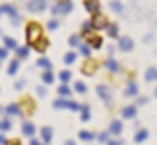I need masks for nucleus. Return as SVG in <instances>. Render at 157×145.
Instances as JSON below:
<instances>
[{"mask_svg":"<svg viewBox=\"0 0 157 145\" xmlns=\"http://www.w3.org/2000/svg\"><path fill=\"white\" fill-rule=\"evenodd\" d=\"M26 42H28V47H33L34 42L38 40V38L42 36V26L38 22H28L26 24Z\"/></svg>","mask_w":157,"mask_h":145,"instance_id":"nucleus-1","label":"nucleus"},{"mask_svg":"<svg viewBox=\"0 0 157 145\" xmlns=\"http://www.w3.org/2000/svg\"><path fill=\"white\" fill-rule=\"evenodd\" d=\"M73 10V2L71 0H56V4L52 6V16H60V14H69Z\"/></svg>","mask_w":157,"mask_h":145,"instance_id":"nucleus-2","label":"nucleus"},{"mask_svg":"<svg viewBox=\"0 0 157 145\" xmlns=\"http://www.w3.org/2000/svg\"><path fill=\"white\" fill-rule=\"evenodd\" d=\"M55 109H69V111H81V107H78L75 101H69V99L60 97L55 101Z\"/></svg>","mask_w":157,"mask_h":145,"instance_id":"nucleus-3","label":"nucleus"},{"mask_svg":"<svg viewBox=\"0 0 157 145\" xmlns=\"http://www.w3.org/2000/svg\"><path fill=\"white\" fill-rule=\"evenodd\" d=\"M91 22H93V26H95V30H103V28L109 26V20H107V16H105V14H101V12L93 14Z\"/></svg>","mask_w":157,"mask_h":145,"instance_id":"nucleus-4","label":"nucleus"},{"mask_svg":"<svg viewBox=\"0 0 157 145\" xmlns=\"http://www.w3.org/2000/svg\"><path fill=\"white\" fill-rule=\"evenodd\" d=\"M81 73H83V75H87V77L95 75V73H97V61H93L91 56H87V61H85L83 67H81Z\"/></svg>","mask_w":157,"mask_h":145,"instance_id":"nucleus-5","label":"nucleus"},{"mask_svg":"<svg viewBox=\"0 0 157 145\" xmlns=\"http://www.w3.org/2000/svg\"><path fill=\"white\" fill-rule=\"evenodd\" d=\"M97 95L103 99V101H105L107 105L113 103V93H111V89H109L107 85H99V87H97Z\"/></svg>","mask_w":157,"mask_h":145,"instance_id":"nucleus-6","label":"nucleus"},{"mask_svg":"<svg viewBox=\"0 0 157 145\" xmlns=\"http://www.w3.org/2000/svg\"><path fill=\"white\" fill-rule=\"evenodd\" d=\"M46 2H48V0H30V2L26 4V8L30 10V12H44Z\"/></svg>","mask_w":157,"mask_h":145,"instance_id":"nucleus-7","label":"nucleus"},{"mask_svg":"<svg viewBox=\"0 0 157 145\" xmlns=\"http://www.w3.org/2000/svg\"><path fill=\"white\" fill-rule=\"evenodd\" d=\"M85 38H87V44H89V47H91V48H95V51L103 47V38L99 36V34H95V32L87 34V36H85Z\"/></svg>","mask_w":157,"mask_h":145,"instance_id":"nucleus-8","label":"nucleus"},{"mask_svg":"<svg viewBox=\"0 0 157 145\" xmlns=\"http://www.w3.org/2000/svg\"><path fill=\"white\" fill-rule=\"evenodd\" d=\"M117 40H119V51H123V52L133 51V40H131L129 36H119Z\"/></svg>","mask_w":157,"mask_h":145,"instance_id":"nucleus-9","label":"nucleus"},{"mask_svg":"<svg viewBox=\"0 0 157 145\" xmlns=\"http://www.w3.org/2000/svg\"><path fill=\"white\" fill-rule=\"evenodd\" d=\"M85 8L89 14H97L101 12V2L99 0H85Z\"/></svg>","mask_w":157,"mask_h":145,"instance_id":"nucleus-10","label":"nucleus"},{"mask_svg":"<svg viewBox=\"0 0 157 145\" xmlns=\"http://www.w3.org/2000/svg\"><path fill=\"white\" fill-rule=\"evenodd\" d=\"M137 93H139L137 83H135L133 79H129L127 81V87H125V95H127V97H137Z\"/></svg>","mask_w":157,"mask_h":145,"instance_id":"nucleus-11","label":"nucleus"},{"mask_svg":"<svg viewBox=\"0 0 157 145\" xmlns=\"http://www.w3.org/2000/svg\"><path fill=\"white\" fill-rule=\"evenodd\" d=\"M105 69L109 71V73H119V71H121V65L115 61V59H113V56H109V59L105 61Z\"/></svg>","mask_w":157,"mask_h":145,"instance_id":"nucleus-12","label":"nucleus"},{"mask_svg":"<svg viewBox=\"0 0 157 145\" xmlns=\"http://www.w3.org/2000/svg\"><path fill=\"white\" fill-rule=\"evenodd\" d=\"M33 48H34V51H38V52H44L46 48H48V38L40 36V38H38V40L33 44Z\"/></svg>","mask_w":157,"mask_h":145,"instance_id":"nucleus-13","label":"nucleus"},{"mask_svg":"<svg viewBox=\"0 0 157 145\" xmlns=\"http://www.w3.org/2000/svg\"><path fill=\"white\" fill-rule=\"evenodd\" d=\"M123 119H135V115H137V107H133V105H129V107L123 109Z\"/></svg>","mask_w":157,"mask_h":145,"instance_id":"nucleus-14","label":"nucleus"},{"mask_svg":"<svg viewBox=\"0 0 157 145\" xmlns=\"http://www.w3.org/2000/svg\"><path fill=\"white\" fill-rule=\"evenodd\" d=\"M145 81H149V83H155L157 81V69L155 67H149V69L145 71Z\"/></svg>","mask_w":157,"mask_h":145,"instance_id":"nucleus-15","label":"nucleus"},{"mask_svg":"<svg viewBox=\"0 0 157 145\" xmlns=\"http://www.w3.org/2000/svg\"><path fill=\"white\" fill-rule=\"evenodd\" d=\"M18 69H20V59H14V61H10V65H8V75H10V77L16 75V73H18Z\"/></svg>","mask_w":157,"mask_h":145,"instance_id":"nucleus-16","label":"nucleus"},{"mask_svg":"<svg viewBox=\"0 0 157 145\" xmlns=\"http://www.w3.org/2000/svg\"><path fill=\"white\" fill-rule=\"evenodd\" d=\"M20 113H22V111H20V105L18 103H12V105L6 107V115H10V117H12V115L16 117V115H20Z\"/></svg>","mask_w":157,"mask_h":145,"instance_id":"nucleus-17","label":"nucleus"},{"mask_svg":"<svg viewBox=\"0 0 157 145\" xmlns=\"http://www.w3.org/2000/svg\"><path fill=\"white\" fill-rule=\"evenodd\" d=\"M95 32V26H93L91 20H87V22H83V28H81V36H87V34Z\"/></svg>","mask_w":157,"mask_h":145,"instance_id":"nucleus-18","label":"nucleus"},{"mask_svg":"<svg viewBox=\"0 0 157 145\" xmlns=\"http://www.w3.org/2000/svg\"><path fill=\"white\" fill-rule=\"evenodd\" d=\"M121 131H123V123L121 121H113L111 127H109V133H111V135H119Z\"/></svg>","mask_w":157,"mask_h":145,"instance_id":"nucleus-19","label":"nucleus"},{"mask_svg":"<svg viewBox=\"0 0 157 145\" xmlns=\"http://www.w3.org/2000/svg\"><path fill=\"white\" fill-rule=\"evenodd\" d=\"M22 133L26 137H33L34 133H36V127H34L33 123H24V125H22Z\"/></svg>","mask_w":157,"mask_h":145,"instance_id":"nucleus-20","label":"nucleus"},{"mask_svg":"<svg viewBox=\"0 0 157 145\" xmlns=\"http://www.w3.org/2000/svg\"><path fill=\"white\" fill-rule=\"evenodd\" d=\"M105 30H107V34H109V38H119V26H117V24H109Z\"/></svg>","mask_w":157,"mask_h":145,"instance_id":"nucleus-21","label":"nucleus"},{"mask_svg":"<svg viewBox=\"0 0 157 145\" xmlns=\"http://www.w3.org/2000/svg\"><path fill=\"white\" fill-rule=\"evenodd\" d=\"M147 137H149V131H147V129H139V131L135 133V143H143Z\"/></svg>","mask_w":157,"mask_h":145,"instance_id":"nucleus-22","label":"nucleus"},{"mask_svg":"<svg viewBox=\"0 0 157 145\" xmlns=\"http://www.w3.org/2000/svg\"><path fill=\"white\" fill-rule=\"evenodd\" d=\"M4 47L8 48V51H16L18 42H16V38H12V36H4Z\"/></svg>","mask_w":157,"mask_h":145,"instance_id":"nucleus-23","label":"nucleus"},{"mask_svg":"<svg viewBox=\"0 0 157 145\" xmlns=\"http://www.w3.org/2000/svg\"><path fill=\"white\" fill-rule=\"evenodd\" d=\"M16 56H18L20 61H22V59H26L28 56V52H30V47H16Z\"/></svg>","mask_w":157,"mask_h":145,"instance_id":"nucleus-24","label":"nucleus"},{"mask_svg":"<svg viewBox=\"0 0 157 145\" xmlns=\"http://www.w3.org/2000/svg\"><path fill=\"white\" fill-rule=\"evenodd\" d=\"M109 8H111L113 12H117V14L123 12V4H121V0H111V2H109Z\"/></svg>","mask_w":157,"mask_h":145,"instance_id":"nucleus-25","label":"nucleus"},{"mask_svg":"<svg viewBox=\"0 0 157 145\" xmlns=\"http://www.w3.org/2000/svg\"><path fill=\"white\" fill-rule=\"evenodd\" d=\"M81 40H83V36H81V34H71V36H69V44H71L73 48H78Z\"/></svg>","mask_w":157,"mask_h":145,"instance_id":"nucleus-26","label":"nucleus"},{"mask_svg":"<svg viewBox=\"0 0 157 145\" xmlns=\"http://www.w3.org/2000/svg\"><path fill=\"white\" fill-rule=\"evenodd\" d=\"M42 83H44L46 87H48V85H52V83H55V75H52L51 71H44V73H42Z\"/></svg>","mask_w":157,"mask_h":145,"instance_id":"nucleus-27","label":"nucleus"},{"mask_svg":"<svg viewBox=\"0 0 157 145\" xmlns=\"http://www.w3.org/2000/svg\"><path fill=\"white\" fill-rule=\"evenodd\" d=\"M40 137H42L44 143H48V141L52 139V129H51V127H44V129L40 131Z\"/></svg>","mask_w":157,"mask_h":145,"instance_id":"nucleus-28","label":"nucleus"},{"mask_svg":"<svg viewBox=\"0 0 157 145\" xmlns=\"http://www.w3.org/2000/svg\"><path fill=\"white\" fill-rule=\"evenodd\" d=\"M63 61H65V65H73L75 61H77V52L75 51H71V52H67L65 56H63Z\"/></svg>","mask_w":157,"mask_h":145,"instance_id":"nucleus-29","label":"nucleus"},{"mask_svg":"<svg viewBox=\"0 0 157 145\" xmlns=\"http://www.w3.org/2000/svg\"><path fill=\"white\" fill-rule=\"evenodd\" d=\"M81 119H83V121H89V119H91V109H89V105H81Z\"/></svg>","mask_w":157,"mask_h":145,"instance_id":"nucleus-30","label":"nucleus"},{"mask_svg":"<svg viewBox=\"0 0 157 145\" xmlns=\"http://www.w3.org/2000/svg\"><path fill=\"white\" fill-rule=\"evenodd\" d=\"M36 65L40 67V69H44V71H51V69H52V63L48 61V59H44V56H42V59H38Z\"/></svg>","mask_w":157,"mask_h":145,"instance_id":"nucleus-31","label":"nucleus"},{"mask_svg":"<svg viewBox=\"0 0 157 145\" xmlns=\"http://www.w3.org/2000/svg\"><path fill=\"white\" fill-rule=\"evenodd\" d=\"M91 51H93V48L89 47V44H83V42L78 44V52H81V55H83L85 59H87V56H91Z\"/></svg>","mask_w":157,"mask_h":145,"instance_id":"nucleus-32","label":"nucleus"},{"mask_svg":"<svg viewBox=\"0 0 157 145\" xmlns=\"http://www.w3.org/2000/svg\"><path fill=\"white\" fill-rule=\"evenodd\" d=\"M59 95H60V97H65V99H69V97H71V89L67 87L65 83H60V87H59Z\"/></svg>","mask_w":157,"mask_h":145,"instance_id":"nucleus-33","label":"nucleus"},{"mask_svg":"<svg viewBox=\"0 0 157 145\" xmlns=\"http://www.w3.org/2000/svg\"><path fill=\"white\" fill-rule=\"evenodd\" d=\"M2 6H4V14H8V16H16L18 14L16 6H12V4H2Z\"/></svg>","mask_w":157,"mask_h":145,"instance_id":"nucleus-34","label":"nucleus"},{"mask_svg":"<svg viewBox=\"0 0 157 145\" xmlns=\"http://www.w3.org/2000/svg\"><path fill=\"white\" fill-rule=\"evenodd\" d=\"M75 91H77L78 95H85V93H87V85L81 83V81H77V83H75Z\"/></svg>","mask_w":157,"mask_h":145,"instance_id":"nucleus-35","label":"nucleus"},{"mask_svg":"<svg viewBox=\"0 0 157 145\" xmlns=\"http://www.w3.org/2000/svg\"><path fill=\"white\" fill-rule=\"evenodd\" d=\"M71 77H73V75H71V71H60V75H59V79H60V83H69V81H71Z\"/></svg>","mask_w":157,"mask_h":145,"instance_id":"nucleus-36","label":"nucleus"},{"mask_svg":"<svg viewBox=\"0 0 157 145\" xmlns=\"http://www.w3.org/2000/svg\"><path fill=\"white\" fill-rule=\"evenodd\" d=\"M78 137H81L83 141H93V139H95V135L89 133V131H81V133H78Z\"/></svg>","mask_w":157,"mask_h":145,"instance_id":"nucleus-37","label":"nucleus"},{"mask_svg":"<svg viewBox=\"0 0 157 145\" xmlns=\"http://www.w3.org/2000/svg\"><path fill=\"white\" fill-rule=\"evenodd\" d=\"M10 127H12V123H10L8 119H4V121H0V129H2V131H10Z\"/></svg>","mask_w":157,"mask_h":145,"instance_id":"nucleus-38","label":"nucleus"},{"mask_svg":"<svg viewBox=\"0 0 157 145\" xmlns=\"http://www.w3.org/2000/svg\"><path fill=\"white\" fill-rule=\"evenodd\" d=\"M46 28H48V30H56V28H59V22H56L55 18L48 20V22H46Z\"/></svg>","mask_w":157,"mask_h":145,"instance_id":"nucleus-39","label":"nucleus"},{"mask_svg":"<svg viewBox=\"0 0 157 145\" xmlns=\"http://www.w3.org/2000/svg\"><path fill=\"white\" fill-rule=\"evenodd\" d=\"M10 22H12V26H18V24L22 22V18H20V14H16V16H10Z\"/></svg>","mask_w":157,"mask_h":145,"instance_id":"nucleus-40","label":"nucleus"},{"mask_svg":"<svg viewBox=\"0 0 157 145\" xmlns=\"http://www.w3.org/2000/svg\"><path fill=\"white\" fill-rule=\"evenodd\" d=\"M24 85H26V81H24V79H20V81H16L14 89H16V91H22V89H24Z\"/></svg>","mask_w":157,"mask_h":145,"instance_id":"nucleus-41","label":"nucleus"},{"mask_svg":"<svg viewBox=\"0 0 157 145\" xmlns=\"http://www.w3.org/2000/svg\"><path fill=\"white\" fill-rule=\"evenodd\" d=\"M6 56H8V48H6V47H0V61H4Z\"/></svg>","mask_w":157,"mask_h":145,"instance_id":"nucleus-42","label":"nucleus"},{"mask_svg":"<svg viewBox=\"0 0 157 145\" xmlns=\"http://www.w3.org/2000/svg\"><path fill=\"white\" fill-rule=\"evenodd\" d=\"M36 95H38V97H44V95H46V87H38V89H36Z\"/></svg>","mask_w":157,"mask_h":145,"instance_id":"nucleus-43","label":"nucleus"},{"mask_svg":"<svg viewBox=\"0 0 157 145\" xmlns=\"http://www.w3.org/2000/svg\"><path fill=\"white\" fill-rule=\"evenodd\" d=\"M147 101H149L147 97H139L137 99V105H147Z\"/></svg>","mask_w":157,"mask_h":145,"instance_id":"nucleus-44","label":"nucleus"},{"mask_svg":"<svg viewBox=\"0 0 157 145\" xmlns=\"http://www.w3.org/2000/svg\"><path fill=\"white\" fill-rule=\"evenodd\" d=\"M107 139H109L107 133H101V135H99V141H103V143H107Z\"/></svg>","mask_w":157,"mask_h":145,"instance_id":"nucleus-45","label":"nucleus"},{"mask_svg":"<svg viewBox=\"0 0 157 145\" xmlns=\"http://www.w3.org/2000/svg\"><path fill=\"white\" fill-rule=\"evenodd\" d=\"M30 145H44L42 141H38V139H30Z\"/></svg>","mask_w":157,"mask_h":145,"instance_id":"nucleus-46","label":"nucleus"},{"mask_svg":"<svg viewBox=\"0 0 157 145\" xmlns=\"http://www.w3.org/2000/svg\"><path fill=\"white\" fill-rule=\"evenodd\" d=\"M107 145H123V141H107Z\"/></svg>","mask_w":157,"mask_h":145,"instance_id":"nucleus-47","label":"nucleus"},{"mask_svg":"<svg viewBox=\"0 0 157 145\" xmlns=\"http://www.w3.org/2000/svg\"><path fill=\"white\" fill-rule=\"evenodd\" d=\"M6 143H8V141H6V137H4V135H0V145H6Z\"/></svg>","mask_w":157,"mask_h":145,"instance_id":"nucleus-48","label":"nucleus"},{"mask_svg":"<svg viewBox=\"0 0 157 145\" xmlns=\"http://www.w3.org/2000/svg\"><path fill=\"white\" fill-rule=\"evenodd\" d=\"M2 14H4V6L0 4V16H2Z\"/></svg>","mask_w":157,"mask_h":145,"instance_id":"nucleus-49","label":"nucleus"},{"mask_svg":"<svg viewBox=\"0 0 157 145\" xmlns=\"http://www.w3.org/2000/svg\"><path fill=\"white\" fill-rule=\"evenodd\" d=\"M65 145H77V143H75V141H67Z\"/></svg>","mask_w":157,"mask_h":145,"instance_id":"nucleus-50","label":"nucleus"},{"mask_svg":"<svg viewBox=\"0 0 157 145\" xmlns=\"http://www.w3.org/2000/svg\"><path fill=\"white\" fill-rule=\"evenodd\" d=\"M12 145H20V143H18V141H14V143H12Z\"/></svg>","mask_w":157,"mask_h":145,"instance_id":"nucleus-51","label":"nucleus"},{"mask_svg":"<svg viewBox=\"0 0 157 145\" xmlns=\"http://www.w3.org/2000/svg\"><path fill=\"white\" fill-rule=\"evenodd\" d=\"M155 97H157V89H155Z\"/></svg>","mask_w":157,"mask_h":145,"instance_id":"nucleus-52","label":"nucleus"}]
</instances>
